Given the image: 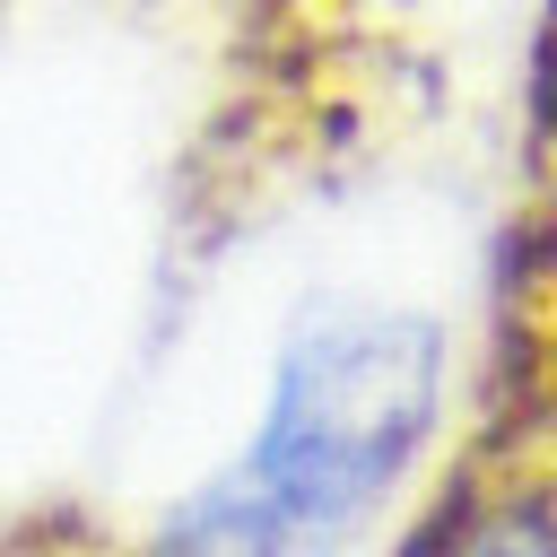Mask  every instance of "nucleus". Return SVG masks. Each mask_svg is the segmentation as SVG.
<instances>
[{
  "label": "nucleus",
  "instance_id": "3",
  "mask_svg": "<svg viewBox=\"0 0 557 557\" xmlns=\"http://www.w3.org/2000/svg\"><path fill=\"white\" fill-rule=\"evenodd\" d=\"M505 200H548L557 209V0L531 9L522 70H513V183Z\"/></svg>",
  "mask_w": 557,
  "mask_h": 557
},
{
  "label": "nucleus",
  "instance_id": "2",
  "mask_svg": "<svg viewBox=\"0 0 557 557\" xmlns=\"http://www.w3.org/2000/svg\"><path fill=\"white\" fill-rule=\"evenodd\" d=\"M392 557H557V209L505 200L470 366Z\"/></svg>",
  "mask_w": 557,
  "mask_h": 557
},
{
  "label": "nucleus",
  "instance_id": "1",
  "mask_svg": "<svg viewBox=\"0 0 557 557\" xmlns=\"http://www.w3.org/2000/svg\"><path fill=\"white\" fill-rule=\"evenodd\" d=\"M444 435V322L339 305L287 331L252 435L148 522L157 557H348Z\"/></svg>",
  "mask_w": 557,
  "mask_h": 557
},
{
  "label": "nucleus",
  "instance_id": "4",
  "mask_svg": "<svg viewBox=\"0 0 557 557\" xmlns=\"http://www.w3.org/2000/svg\"><path fill=\"white\" fill-rule=\"evenodd\" d=\"M0 557H157L148 531H113L78 505H44V513H17L0 522Z\"/></svg>",
  "mask_w": 557,
  "mask_h": 557
}]
</instances>
